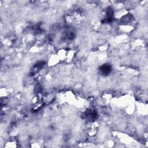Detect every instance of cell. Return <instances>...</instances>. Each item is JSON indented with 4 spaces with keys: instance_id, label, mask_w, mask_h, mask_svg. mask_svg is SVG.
Wrapping results in <instances>:
<instances>
[{
    "instance_id": "6da1fadb",
    "label": "cell",
    "mask_w": 148,
    "mask_h": 148,
    "mask_svg": "<svg viewBox=\"0 0 148 148\" xmlns=\"http://www.w3.org/2000/svg\"><path fill=\"white\" fill-rule=\"evenodd\" d=\"M111 67L109 66H106V65H104L101 67V72L104 73V74H108L111 71Z\"/></svg>"
}]
</instances>
